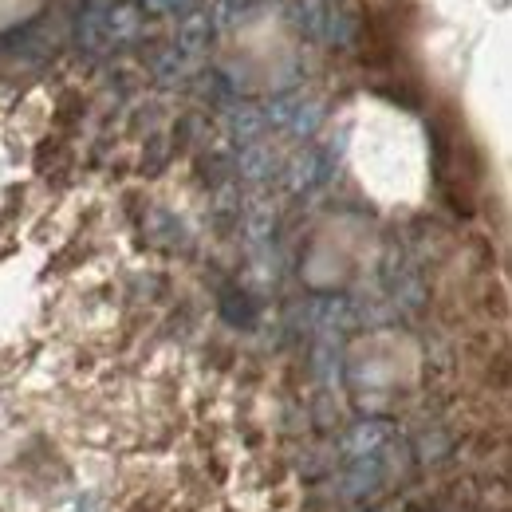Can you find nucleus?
Here are the masks:
<instances>
[{"mask_svg":"<svg viewBox=\"0 0 512 512\" xmlns=\"http://www.w3.org/2000/svg\"><path fill=\"white\" fill-rule=\"evenodd\" d=\"M383 457L379 453H367V457H355L351 473H347V497H363L371 493L379 481H383Z\"/></svg>","mask_w":512,"mask_h":512,"instance_id":"nucleus-1","label":"nucleus"},{"mask_svg":"<svg viewBox=\"0 0 512 512\" xmlns=\"http://www.w3.org/2000/svg\"><path fill=\"white\" fill-rule=\"evenodd\" d=\"M386 442H390V426H386V422H367V426L351 430L347 449H351L355 457H367V453H375V449L386 446Z\"/></svg>","mask_w":512,"mask_h":512,"instance_id":"nucleus-2","label":"nucleus"}]
</instances>
